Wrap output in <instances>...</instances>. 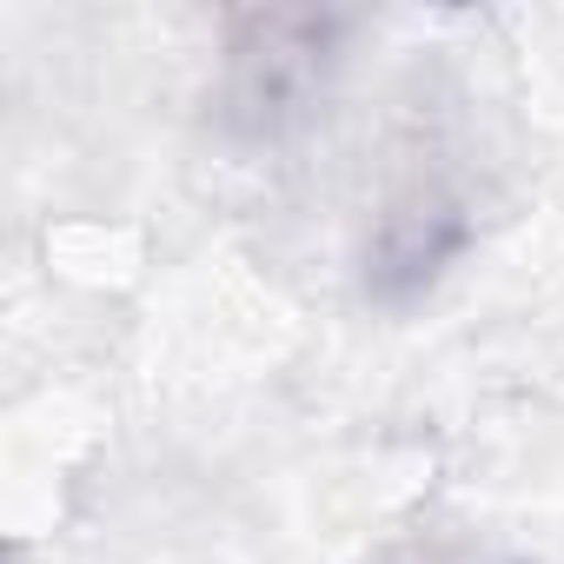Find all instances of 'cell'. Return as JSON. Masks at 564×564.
Wrapping results in <instances>:
<instances>
[{
	"label": "cell",
	"mask_w": 564,
	"mask_h": 564,
	"mask_svg": "<svg viewBox=\"0 0 564 564\" xmlns=\"http://www.w3.org/2000/svg\"><path fill=\"white\" fill-rule=\"evenodd\" d=\"M259 41H239L232 54V107L272 133L279 113H293V100L313 87V54H326L333 41V21L319 14H272V21H252Z\"/></svg>",
	"instance_id": "obj_1"
}]
</instances>
